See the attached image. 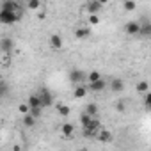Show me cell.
I'll list each match as a JSON object with an SVG mask.
<instances>
[{
  "label": "cell",
  "mask_w": 151,
  "mask_h": 151,
  "mask_svg": "<svg viewBox=\"0 0 151 151\" xmlns=\"http://www.w3.org/2000/svg\"><path fill=\"white\" fill-rule=\"evenodd\" d=\"M68 78H69V82L73 84V87H75V86H84V84L87 82V73L82 71V69H71V71L68 73Z\"/></svg>",
  "instance_id": "obj_1"
},
{
  "label": "cell",
  "mask_w": 151,
  "mask_h": 151,
  "mask_svg": "<svg viewBox=\"0 0 151 151\" xmlns=\"http://www.w3.org/2000/svg\"><path fill=\"white\" fill-rule=\"evenodd\" d=\"M23 18V14H14L11 11L6 9H0V23L2 25H14L16 22H20Z\"/></svg>",
  "instance_id": "obj_2"
},
{
  "label": "cell",
  "mask_w": 151,
  "mask_h": 151,
  "mask_svg": "<svg viewBox=\"0 0 151 151\" xmlns=\"http://www.w3.org/2000/svg\"><path fill=\"white\" fill-rule=\"evenodd\" d=\"M101 130H103V126H101L100 119H96V117L91 121V124H89L87 128H82V132H84V135H86V137H96Z\"/></svg>",
  "instance_id": "obj_3"
},
{
  "label": "cell",
  "mask_w": 151,
  "mask_h": 151,
  "mask_svg": "<svg viewBox=\"0 0 151 151\" xmlns=\"http://www.w3.org/2000/svg\"><path fill=\"white\" fill-rule=\"evenodd\" d=\"M37 96H39V101H41V107H43V109L53 105V94H52L46 87H41L39 93H37Z\"/></svg>",
  "instance_id": "obj_4"
},
{
  "label": "cell",
  "mask_w": 151,
  "mask_h": 151,
  "mask_svg": "<svg viewBox=\"0 0 151 151\" xmlns=\"http://www.w3.org/2000/svg\"><path fill=\"white\" fill-rule=\"evenodd\" d=\"M0 9L11 11V13H14V14H23V9H22L20 2H16V0H4V2L0 4Z\"/></svg>",
  "instance_id": "obj_5"
},
{
  "label": "cell",
  "mask_w": 151,
  "mask_h": 151,
  "mask_svg": "<svg viewBox=\"0 0 151 151\" xmlns=\"http://www.w3.org/2000/svg\"><path fill=\"white\" fill-rule=\"evenodd\" d=\"M103 4L105 2H100V0H89V2H86L84 9H86L87 16L89 14H100V11L103 9Z\"/></svg>",
  "instance_id": "obj_6"
},
{
  "label": "cell",
  "mask_w": 151,
  "mask_h": 151,
  "mask_svg": "<svg viewBox=\"0 0 151 151\" xmlns=\"http://www.w3.org/2000/svg\"><path fill=\"white\" fill-rule=\"evenodd\" d=\"M124 32H126L128 36H137V34H140V22H135V20L126 22V23H124Z\"/></svg>",
  "instance_id": "obj_7"
},
{
  "label": "cell",
  "mask_w": 151,
  "mask_h": 151,
  "mask_svg": "<svg viewBox=\"0 0 151 151\" xmlns=\"http://www.w3.org/2000/svg\"><path fill=\"white\" fill-rule=\"evenodd\" d=\"M48 43H50V48H52V50H60L62 45H64V39H62V36H59V34H52L50 39H48Z\"/></svg>",
  "instance_id": "obj_8"
},
{
  "label": "cell",
  "mask_w": 151,
  "mask_h": 151,
  "mask_svg": "<svg viewBox=\"0 0 151 151\" xmlns=\"http://www.w3.org/2000/svg\"><path fill=\"white\" fill-rule=\"evenodd\" d=\"M87 93H89V89H87L86 84H84V86H75V87H73V98H75V100H82V98H86Z\"/></svg>",
  "instance_id": "obj_9"
},
{
  "label": "cell",
  "mask_w": 151,
  "mask_h": 151,
  "mask_svg": "<svg viewBox=\"0 0 151 151\" xmlns=\"http://www.w3.org/2000/svg\"><path fill=\"white\" fill-rule=\"evenodd\" d=\"M142 37H151V22L147 18H142L140 20V34Z\"/></svg>",
  "instance_id": "obj_10"
},
{
  "label": "cell",
  "mask_w": 151,
  "mask_h": 151,
  "mask_svg": "<svg viewBox=\"0 0 151 151\" xmlns=\"http://www.w3.org/2000/svg\"><path fill=\"white\" fill-rule=\"evenodd\" d=\"M91 36V27H77L75 29V37L77 39H87Z\"/></svg>",
  "instance_id": "obj_11"
},
{
  "label": "cell",
  "mask_w": 151,
  "mask_h": 151,
  "mask_svg": "<svg viewBox=\"0 0 151 151\" xmlns=\"http://www.w3.org/2000/svg\"><path fill=\"white\" fill-rule=\"evenodd\" d=\"M105 87H107V82L103 78L98 80V82H94V84H87V89L93 91V93H101V91H105Z\"/></svg>",
  "instance_id": "obj_12"
},
{
  "label": "cell",
  "mask_w": 151,
  "mask_h": 151,
  "mask_svg": "<svg viewBox=\"0 0 151 151\" xmlns=\"http://www.w3.org/2000/svg\"><path fill=\"white\" fill-rule=\"evenodd\" d=\"M112 137H114V135H112V133H110L109 130H105V128H103V130H101V132H100V133L96 135L98 142H101V144H109V142L112 140Z\"/></svg>",
  "instance_id": "obj_13"
},
{
  "label": "cell",
  "mask_w": 151,
  "mask_h": 151,
  "mask_svg": "<svg viewBox=\"0 0 151 151\" xmlns=\"http://www.w3.org/2000/svg\"><path fill=\"white\" fill-rule=\"evenodd\" d=\"M55 109H57V114L62 116V117H68V116L71 114V107L66 105V103H60V101H59V103L55 105Z\"/></svg>",
  "instance_id": "obj_14"
},
{
  "label": "cell",
  "mask_w": 151,
  "mask_h": 151,
  "mask_svg": "<svg viewBox=\"0 0 151 151\" xmlns=\"http://www.w3.org/2000/svg\"><path fill=\"white\" fill-rule=\"evenodd\" d=\"M84 112H86V114H89L91 117H96V116L100 114V107H98L96 103H93V101H91V103H87V105H86Z\"/></svg>",
  "instance_id": "obj_15"
},
{
  "label": "cell",
  "mask_w": 151,
  "mask_h": 151,
  "mask_svg": "<svg viewBox=\"0 0 151 151\" xmlns=\"http://www.w3.org/2000/svg\"><path fill=\"white\" fill-rule=\"evenodd\" d=\"M60 133H62L66 139H71V137H73V133H75L73 124H71V123H64V124L60 126Z\"/></svg>",
  "instance_id": "obj_16"
},
{
  "label": "cell",
  "mask_w": 151,
  "mask_h": 151,
  "mask_svg": "<svg viewBox=\"0 0 151 151\" xmlns=\"http://www.w3.org/2000/svg\"><path fill=\"white\" fill-rule=\"evenodd\" d=\"M27 103H29L30 110H32V109H43V107H41V101H39V96H37V94H30V96H29V100H27Z\"/></svg>",
  "instance_id": "obj_17"
},
{
  "label": "cell",
  "mask_w": 151,
  "mask_h": 151,
  "mask_svg": "<svg viewBox=\"0 0 151 151\" xmlns=\"http://www.w3.org/2000/svg\"><path fill=\"white\" fill-rule=\"evenodd\" d=\"M110 89H112L114 93H121V91L124 89V82H123L121 78H114V80L110 82Z\"/></svg>",
  "instance_id": "obj_18"
},
{
  "label": "cell",
  "mask_w": 151,
  "mask_h": 151,
  "mask_svg": "<svg viewBox=\"0 0 151 151\" xmlns=\"http://www.w3.org/2000/svg\"><path fill=\"white\" fill-rule=\"evenodd\" d=\"M98 80H101V75H100V71H96V69H91V71L87 73V84H94V82H98Z\"/></svg>",
  "instance_id": "obj_19"
},
{
  "label": "cell",
  "mask_w": 151,
  "mask_h": 151,
  "mask_svg": "<svg viewBox=\"0 0 151 151\" xmlns=\"http://www.w3.org/2000/svg\"><path fill=\"white\" fill-rule=\"evenodd\" d=\"M135 91L140 93V94H147V93H149V84H147L146 80H140V82H137Z\"/></svg>",
  "instance_id": "obj_20"
},
{
  "label": "cell",
  "mask_w": 151,
  "mask_h": 151,
  "mask_svg": "<svg viewBox=\"0 0 151 151\" xmlns=\"http://www.w3.org/2000/svg\"><path fill=\"white\" fill-rule=\"evenodd\" d=\"M100 22H101L100 14H89L87 16V25L89 27H96V25H100Z\"/></svg>",
  "instance_id": "obj_21"
},
{
  "label": "cell",
  "mask_w": 151,
  "mask_h": 151,
  "mask_svg": "<svg viewBox=\"0 0 151 151\" xmlns=\"http://www.w3.org/2000/svg\"><path fill=\"white\" fill-rule=\"evenodd\" d=\"M36 121H37V119H36L32 114L23 116V124H25V126H29V128H34V126H36Z\"/></svg>",
  "instance_id": "obj_22"
},
{
  "label": "cell",
  "mask_w": 151,
  "mask_h": 151,
  "mask_svg": "<svg viewBox=\"0 0 151 151\" xmlns=\"http://www.w3.org/2000/svg\"><path fill=\"white\" fill-rule=\"evenodd\" d=\"M94 117H91L89 114H86V112H82L80 114V124H82V128H87L89 124H91V121H93Z\"/></svg>",
  "instance_id": "obj_23"
},
{
  "label": "cell",
  "mask_w": 151,
  "mask_h": 151,
  "mask_svg": "<svg viewBox=\"0 0 151 151\" xmlns=\"http://www.w3.org/2000/svg\"><path fill=\"white\" fill-rule=\"evenodd\" d=\"M11 50H13V41L11 39H2V52H4V55H9Z\"/></svg>",
  "instance_id": "obj_24"
},
{
  "label": "cell",
  "mask_w": 151,
  "mask_h": 151,
  "mask_svg": "<svg viewBox=\"0 0 151 151\" xmlns=\"http://www.w3.org/2000/svg\"><path fill=\"white\" fill-rule=\"evenodd\" d=\"M123 7H124V11L132 13V11H135V9H137V4L133 2V0H126V2H123Z\"/></svg>",
  "instance_id": "obj_25"
},
{
  "label": "cell",
  "mask_w": 151,
  "mask_h": 151,
  "mask_svg": "<svg viewBox=\"0 0 151 151\" xmlns=\"http://www.w3.org/2000/svg\"><path fill=\"white\" fill-rule=\"evenodd\" d=\"M27 7H29L30 11H37V9H41V2H39V0H29V2H27Z\"/></svg>",
  "instance_id": "obj_26"
},
{
  "label": "cell",
  "mask_w": 151,
  "mask_h": 151,
  "mask_svg": "<svg viewBox=\"0 0 151 151\" xmlns=\"http://www.w3.org/2000/svg\"><path fill=\"white\" fill-rule=\"evenodd\" d=\"M18 112H20L22 116L30 114V107H29V103H27V101H25V103H20V105H18Z\"/></svg>",
  "instance_id": "obj_27"
},
{
  "label": "cell",
  "mask_w": 151,
  "mask_h": 151,
  "mask_svg": "<svg viewBox=\"0 0 151 151\" xmlns=\"http://www.w3.org/2000/svg\"><path fill=\"white\" fill-rule=\"evenodd\" d=\"M114 109L119 112V114H123L124 110H126V107H124V101H121V100H117L116 103H114Z\"/></svg>",
  "instance_id": "obj_28"
},
{
  "label": "cell",
  "mask_w": 151,
  "mask_h": 151,
  "mask_svg": "<svg viewBox=\"0 0 151 151\" xmlns=\"http://www.w3.org/2000/svg\"><path fill=\"white\" fill-rule=\"evenodd\" d=\"M144 107H146V110L151 112V93H147V94L144 96Z\"/></svg>",
  "instance_id": "obj_29"
},
{
  "label": "cell",
  "mask_w": 151,
  "mask_h": 151,
  "mask_svg": "<svg viewBox=\"0 0 151 151\" xmlns=\"http://www.w3.org/2000/svg\"><path fill=\"white\" fill-rule=\"evenodd\" d=\"M41 112H43V109H32V110H30V114H32L36 119H37V117H41Z\"/></svg>",
  "instance_id": "obj_30"
},
{
  "label": "cell",
  "mask_w": 151,
  "mask_h": 151,
  "mask_svg": "<svg viewBox=\"0 0 151 151\" xmlns=\"http://www.w3.org/2000/svg\"><path fill=\"white\" fill-rule=\"evenodd\" d=\"M45 16H46L45 13H39V14H37V18H39V20H45Z\"/></svg>",
  "instance_id": "obj_31"
},
{
  "label": "cell",
  "mask_w": 151,
  "mask_h": 151,
  "mask_svg": "<svg viewBox=\"0 0 151 151\" xmlns=\"http://www.w3.org/2000/svg\"><path fill=\"white\" fill-rule=\"evenodd\" d=\"M13 151H20V146H14V147H13Z\"/></svg>",
  "instance_id": "obj_32"
},
{
  "label": "cell",
  "mask_w": 151,
  "mask_h": 151,
  "mask_svg": "<svg viewBox=\"0 0 151 151\" xmlns=\"http://www.w3.org/2000/svg\"><path fill=\"white\" fill-rule=\"evenodd\" d=\"M78 151H86V149H78Z\"/></svg>",
  "instance_id": "obj_33"
}]
</instances>
